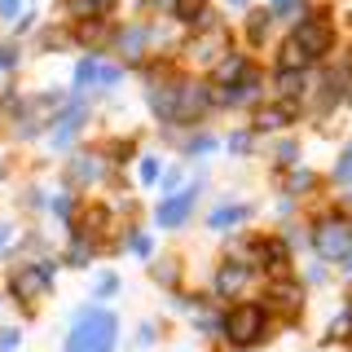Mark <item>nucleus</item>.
Wrapping results in <instances>:
<instances>
[{
	"label": "nucleus",
	"instance_id": "1",
	"mask_svg": "<svg viewBox=\"0 0 352 352\" xmlns=\"http://www.w3.org/2000/svg\"><path fill=\"white\" fill-rule=\"evenodd\" d=\"M273 317L278 313H273L264 300H238V304L225 308L220 339H225V348H234V352H251L273 335Z\"/></svg>",
	"mask_w": 352,
	"mask_h": 352
},
{
	"label": "nucleus",
	"instance_id": "2",
	"mask_svg": "<svg viewBox=\"0 0 352 352\" xmlns=\"http://www.w3.org/2000/svg\"><path fill=\"white\" fill-rule=\"evenodd\" d=\"M62 352H119V317L106 304H88L75 313Z\"/></svg>",
	"mask_w": 352,
	"mask_h": 352
},
{
	"label": "nucleus",
	"instance_id": "3",
	"mask_svg": "<svg viewBox=\"0 0 352 352\" xmlns=\"http://www.w3.org/2000/svg\"><path fill=\"white\" fill-rule=\"evenodd\" d=\"M308 242H313V251H317L326 264H344V260L352 256V216H339V212L317 216Z\"/></svg>",
	"mask_w": 352,
	"mask_h": 352
},
{
	"label": "nucleus",
	"instance_id": "4",
	"mask_svg": "<svg viewBox=\"0 0 352 352\" xmlns=\"http://www.w3.org/2000/svg\"><path fill=\"white\" fill-rule=\"evenodd\" d=\"M5 291H9V300H14L22 313H36V304L53 291V264H49V260H40V264H36V260H31V264H18V269L9 273Z\"/></svg>",
	"mask_w": 352,
	"mask_h": 352
},
{
	"label": "nucleus",
	"instance_id": "5",
	"mask_svg": "<svg viewBox=\"0 0 352 352\" xmlns=\"http://www.w3.org/2000/svg\"><path fill=\"white\" fill-rule=\"evenodd\" d=\"M251 282H256V264L242 260V256H229V260H220L216 273H212V295L225 300V304H238V300H247Z\"/></svg>",
	"mask_w": 352,
	"mask_h": 352
},
{
	"label": "nucleus",
	"instance_id": "6",
	"mask_svg": "<svg viewBox=\"0 0 352 352\" xmlns=\"http://www.w3.org/2000/svg\"><path fill=\"white\" fill-rule=\"evenodd\" d=\"M291 40L317 62L322 53H330V44H335V27H330L326 14H308V18H300V22L291 27Z\"/></svg>",
	"mask_w": 352,
	"mask_h": 352
},
{
	"label": "nucleus",
	"instance_id": "7",
	"mask_svg": "<svg viewBox=\"0 0 352 352\" xmlns=\"http://www.w3.org/2000/svg\"><path fill=\"white\" fill-rule=\"evenodd\" d=\"M198 194H203V185H181L176 194H168L159 207H154V225L159 229H181L185 220H190V212L198 207Z\"/></svg>",
	"mask_w": 352,
	"mask_h": 352
},
{
	"label": "nucleus",
	"instance_id": "8",
	"mask_svg": "<svg viewBox=\"0 0 352 352\" xmlns=\"http://www.w3.org/2000/svg\"><path fill=\"white\" fill-rule=\"evenodd\" d=\"M119 80H124V71L106 58H84L75 66V88H115Z\"/></svg>",
	"mask_w": 352,
	"mask_h": 352
},
{
	"label": "nucleus",
	"instance_id": "9",
	"mask_svg": "<svg viewBox=\"0 0 352 352\" xmlns=\"http://www.w3.org/2000/svg\"><path fill=\"white\" fill-rule=\"evenodd\" d=\"M251 75H260V71H256V62H251L247 53H225V58L212 66V84L216 88H234L242 80H251Z\"/></svg>",
	"mask_w": 352,
	"mask_h": 352
},
{
	"label": "nucleus",
	"instance_id": "10",
	"mask_svg": "<svg viewBox=\"0 0 352 352\" xmlns=\"http://www.w3.org/2000/svg\"><path fill=\"white\" fill-rule=\"evenodd\" d=\"M84 119H88V106H84V102H71V106L58 115V124H53V146H58V150L75 146V137H80Z\"/></svg>",
	"mask_w": 352,
	"mask_h": 352
},
{
	"label": "nucleus",
	"instance_id": "11",
	"mask_svg": "<svg viewBox=\"0 0 352 352\" xmlns=\"http://www.w3.org/2000/svg\"><path fill=\"white\" fill-rule=\"evenodd\" d=\"M295 119V102H273L256 110V132H278Z\"/></svg>",
	"mask_w": 352,
	"mask_h": 352
},
{
	"label": "nucleus",
	"instance_id": "12",
	"mask_svg": "<svg viewBox=\"0 0 352 352\" xmlns=\"http://www.w3.org/2000/svg\"><path fill=\"white\" fill-rule=\"evenodd\" d=\"M102 172H106V159H102V154H75L71 168H66V181L88 185V181H97Z\"/></svg>",
	"mask_w": 352,
	"mask_h": 352
},
{
	"label": "nucleus",
	"instance_id": "13",
	"mask_svg": "<svg viewBox=\"0 0 352 352\" xmlns=\"http://www.w3.org/2000/svg\"><path fill=\"white\" fill-rule=\"evenodd\" d=\"M247 216H251L247 203H220V207H212V212H207V225H212V229H234V225H242Z\"/></svg>",
	"mask_w": 352,
	"mask_h": 352
},
{
	"label": "nucleus",
	"instance_id": "14",
	"mask_svg": "<svg viewBox=\"0 0 352 352\" xmlns=\"http://www.w3.org/2000/svg\"><path fill=\"white\" fill-rule=\"evenodd\" d=\"M330 181L335 185H352V141L344 150H339V159H335V172H330Z\"/></svg>",
	"mask_w": 352,
	"mask_h": 352
},
{
	"label": "nucleus",
	"instance_id": "15",
	"mask_svg": "<svg viewBox=\"0 0 352 352\" xmlns=\"http://www.w3.org/2000/svg\"><path fill=\"white\" fill-rule=\"evenodd\" d=\"M137 181H141V185L163 181V163L154 159V154H141V163H137Z\"/></svg>",
	"mask_w": 352,
	"mask_h": 352
},
{
	"label": "nucleus",
	"instance_id": "16",
	"mask_svg": "<svg viewBox=\"0 0 352 352\" xmlns=\"http://www.w3.org/2000/svg\"><path fill=\"white\" fill-rule=\"evenodd\" d=\"M313 172H308V168H295V172H286V194H308V190H313Z\"/></svg>",
	"mask_w": 352,
	"mask_h": 352
},
{
	"label": "nucleus",
	"instance_id": "17",
	"mask_svg": "<svg viewBox=\"0 0 352 352\" xmlns=\"http://www.w3.org/2000/svg\"><path fill=\"white\" fill-rule=\"evenodd\" d=\"M93 295H97V300H115V295H119V278H115V273H102V278H97V286H93Z\"/></svg>",
	"mask_w": 352,
	"mask_h": 352
},
{
	"label": "nucleus",
	"instance_id": "18",
	"mask_svg": "<svg viewBox=\"0 0 352 352\" xmlns=\"http://www.w3.org/2000/svg\"><path fill=\"white\" fill-rule=\"evenodd\" d=\"M154 278H159L163 286H176V278H181V264H176V260H159V264H154Z\"/></svg>",
	"mask_w": 352,
	"mask_h": 352
},
{
	"label": "nucleus",
	"instance_id": "19",
	"mask_svg": "<svg viewBox=\"0 0 352 352\" xmlns=\"http://www.w3.org/2000/svg\"><path fill=\"white\" fill-rule=\"evenodd\" d=\"M247 31H251V44H264L269 40V14H251Z\"/></svg>",
	"mask_w": 352,
	"mask_h": 352
},
{
	"label": "nucleus",
	"instance_id": "20",
	"mask_svg": "<svg viewBox=\"0 0 352 352\" xmlns=\"http://www.w3.org/2000/svg\"><path fill=\"white\" fill-rule=\"evenodd\" d=\"M154 344H159V326H154V322H146V326L137 330V352H150Z\"/></svg>",
	"mask_w": 352,
	"mask_h": 352
},
{
	"label": "nucleus",
	"instance_id": "21",
	"mask_svg": "<svg viewBox=\"0 0 352 352\" xmlns=\"http://www.w3.org/2000/svg\"><path fill=\"white\" fill-rule=\"evenodd\" d=\"M207 150H216V137H207V132H198V137L185 141V154H207Z\"/></svg>",
	"mask_w": 352,
	"mask_h": 352
},
{
	"label": "nucleus",
	"instance_id": "22",
	"mask_svg": "<svg viewBox=\"0 0 352 352\" xmlns=\"http://www.w3.org/2000/svg\"><path fill=\"white\" fill-rule=\"evenodd\" d=\"M128 251L141 260H150V234H128Z\"/></svg>",
	"mask_w": 352,
	"mask_h": 352
},
{
	"label": "nucleus",
	"instance_id": "23",
	"mask_svg": "<svg viewBox=\"0 0 352 352\" xmlns=\"http://www.w3.org/2000/svg\"><path fill=\"white\" fill-rule=\"evenodd\" d=\"M273 159H278V163H295V159H300V146H295V141H282V146L273 150Z\"/></svg>",
	"mask_w": 352,
	"mask_h": 352
},
{
	"label": "nucleus",
	"instance_id": "24",
	"mask_svg": "<svg viewBox=\"0 0 352 352\" xmlns=\"http://www.w3.org/2000/svg\"><path fill=\"white\" fill-rule=\"evenodd\" d=\"M181 181H185V176H181V168H172V172H163V190H168V194H176V190H181Z\"/></svg>",
	"mask_w": 352,
	"mask_h": 352
},
{
	"label": "nucleus",
	"instance_id": "25",
	"mask_svg": "<svg viewBox=\"0 0 352 352\" xmlns=\"http://www.w3.org/2000/svg\"><path fill=\"white\" fill-rule=\"evenodd\" d=\"M229 150H234V154H247L251 150V132H234V137H229Z\"/></svg>",
	"mask_w": 352,
	"mask_h": 352
},
{
	"label": "nucleus",
	"instance_id": "26",
	"mask_svg": "<svg viewBox=\"0 0 352 352\" xmlns=\"http://www.w3.org/2000/svg\"><path fill=\"white\" fill-rule=\"evenodd\" d=\"M269 9H273V14H291L295 0H269Z\"/></svg>",
	"mask_w": 352,
	"mask_h": 352
},
{
	"label": "nucleus",
	"instance_id": "27",
	"mask_svg": "<svg viewBox=\"0 0 352 352\" xmlns=\"http://www.w3.org/2000/svg\"><path fill=\"white\" fill-rule=\"evenodd\" d=\"M9 242H14V229H9V225H0V251H9Z\"/></svg>",
	"mask_w": 352,
	"mask_h": 352
},
{
	"label": "nucleus",
	"instance_id": "28",
	"mask_svg": "<svg viewBox=\"0 0 352 352\" xmlns=\"http://www.w3.org/2000/svg\"><path fill=\"white\" fill-rule=\"evenodd\" d=\"M344 273H352V256H348V260H344Z\"/></svg>",
	"mask_w": 352,
	"mask_h": 352
},
{
	"label": "nucleus",
	"instance_id": "29",
	"mask_svg": "<svg viewBox=\"0 0 352 352\" xmlns=\"http://www.w3.org/2000/svg\"><path fill=\"white\" fill-rule=\"evenodd\" d=\"M229 5H242V0H229Z\"/></svg>",
	"mask_w": 352,
	"mask_h": 352
}]
</instances>
